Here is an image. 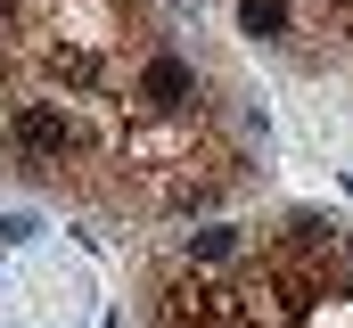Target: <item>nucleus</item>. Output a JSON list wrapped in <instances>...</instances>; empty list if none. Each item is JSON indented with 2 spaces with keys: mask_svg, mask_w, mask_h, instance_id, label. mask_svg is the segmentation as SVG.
I'll list each match as a JSON object with an SVG mask.
<instances>
[{
  "mask_svg": "<svg viewBox=\"0 0 353 328\" xmlns=\"http://www.w3.org/2000/svg\"><path fill=\"white\" fill-rule=\"evenodd\" d=\"M8 140L33 164H66L83 148V123H74V107H58V99H17V107H8Z\"/></svg>",
  "mask_w": 353,
  "mask_h": 328,
  "instance_id": "f257e3e1",
  "label": "nucleus"
},
{
  "mask_svg": "<svg viewBox=\"0 0 353 328\" xmlns=\"http://www.w3.org/2000/svg\"><path fill=\"white\" fill-rule=\"evenodd\" d=\"M132 99H140L148 115H181V107L197 99V74H189V58H173V50H157V58L140 66V82H132Z\"/></svg>",
  "mask_w": 353,
  "mask_h": 328,
  "instance_id": "f03ea898",
  "label": "nucleus"
},
{
  "mask_svg": "<svg viewBox=\"0 0 353 328\" xmlns=\"http://www.w3.org/2000/svg\"><path fill=\"white\" fill-rule=\"evenodd\" d=\"M239 25H247L255 41H288V33H296V8H288V0H239Z\"/></svg>",
  "mask_w": 353,
  "mask_h": 328,
  "instance_id": "7ed1b4c3",
  "label": "nucleus"
},
{
  "mask_svg": "<svg viewBox=\"0 0 353 328\" xmlns=\"http://www.w3.org/2000/svg\"><path fill=\"white\" fill-rule=\"evenodd\" d=\"M17 8H25V0H0V25H8V17H17Z\"/></svg>",
  "mask_w": 353,
  "mask_h": 328,
  "instance_id": "20e7f679",
  "label": "nucleus"
},
{
  "mask_svg": "<svg viewBox=\"0 0 353 328\" xmlns=\"http://www.w3.org/2000/svg\"><path fill=\"white\" fill-rule=\"evenodd\" d=\"M345 254H353V238H345Z\"/></svg>",
  "mask_w": 353,
  "mask_h": 328,
  "instance_id": "39448f33",
  "label": "nucleus"
}]
</instances>
